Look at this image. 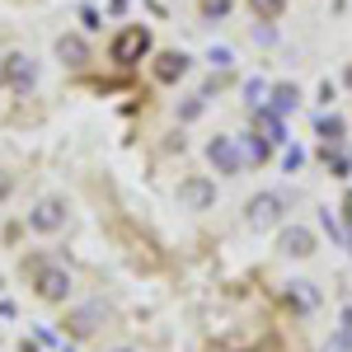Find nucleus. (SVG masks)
<instances>
[{
  "label": "nucleus",
  "instance_id": "obj_13",
  "mask_svg": "<svg viewBox=\"0 0 352 352\" xmlns=\"http://www.w3.org/2000/svg\"><path fill=\"white\" fill-rule=\"evenodd\" d=\"M94 320H99V305H85V310H76V320H71V329H76V333H94Z\"/></svg>",
  "mask_w": 352,
  "mask_h": 352
},
{
  "label": "nucleus",
  "instance_id": "obj_17",
  "mask_svg": "<svg viewBox=\"0 0 352 352\" xmlns=\"http://www.w3.org/2000/svg\"><path fill=\"white\" fill-rule=\"evenodd\" d=\"M282 164H287V174H296L300 164H305V151H300V146H292V151L282 155Z\"/></svg>",
  "mask_w": 352,
  "mask_h": 352
},
{
  "label": "nucleus",
  "instance_id": "obj_6",
  "mask_svg": "<svg viewBox=\"0 0 352 352\" xmlns=\"http://www.w3.org/2000/svg\"><path fill=\"white\" fill-rule=\"evenodd\" d=\"M207 155H212V164H217L221 174H240V151H235L230 136H217V141L207 146Z\"/></svg>",
  "mask_w": 352,
  "mask_h": 352
},
{
  "label": "nucleus",
  "instance_id": "obj_18",
  "mask_svg": "<svg viewBox=\"0 0 352 352\" xmlns=\"http://www.w3.org/2000/svg\"><path fill=\"white\" fill-rule=\"evenodd\" d=\"M244 94H249V104L258 109V104H263V94H268V85H263V80H249V85H244Z\"/></svg>",
  "mask_w": 352,
  "mask_h": 352
},
{
  "label": "nucleus",
  "instance_id": "obj_19",
  "mask_svg": "<svg viewBox=\"0 0 352 352\" xmlns=\"http://www.w3.org/2000/svg\"><path fill=\"white\" fill-rule=\"evenodd\" d=\"M254 10H258V14H268V19H272V14L282 10V0H254Z\"/></svg>",
  "mask_w": 352,
  "mask_h": 352
},
{
  "label": "nucleus",
  "instance_id": "obj_5",
  "mask_svg": "<svg viewBox=\"0 0 352 352\" xmlns=\"http://www.w3.org/2000/svg\"><path fill=\"white\" fill-rule=\"evenodd\" d=\"M146 47H151V33H146V28H127V33L113 43V61H132V56H141Z\"/></svg>",
  "mask_w": 352,
  "mask_h": 352
},
{
  "label": "nucleus",
  "instance_id": "obj_16",
  "mask_svg": "<svg viewBox=\"0 0 352 352\" xmlns=\"http://www.w3.org/2000/svg\"><path fill=\"white\" fill-rule=\"evenodd\" d=\"M202 14L207 19H226L230 14V0H202Z\"/></svg>",
  "mask_w": 352,
  "mask_h": 352
},
{
  "label": "nucleus",
  "instance_id": "obj_4",
  "mask_svg": "<svg viewBox=\"0 0 352 352\" xmlns=\"http://www.w3.org/2000/svg\"><path fill=\"white\" fill-rule=\"evenodd\" d=\"M179 202H188L192 212H202V207L217 202V184L212 179H188V184H179Z\"/></svg>",
  "mask_w": 352,
  "mask_h": 352
},
{
  "label": "nucleus",
  "instance_id": "obj_1",
  "mask_svg": "<svg viewBox=\"0 0 352 352\" xmlns=\"http://www.w3.org/2000/svg\"><path fill=\"white\" fill-rule=\"evenodd\" d=\"M282 207H287V197L282 192H258V197H249V207H244V217L254 230H268L272 221L282 217Z\"/></svg>",
  "mask_w": 352,
  "mask_h": 352
},
{
  "label": "nucleus",
  "instance_id": "obj_10",
  "mask_svg": "<svg viewBox=\"0 0 352 352\" xmlns=\"http://www.w3.org/2000/svg\"><path fill=\"white\" fill-rule=\"evenodd\" d=\"M184 71H188V56H184V52H164L160 66H155V76H160V80H179Z\"/></svg>",
  "mask_w": 352,
  "mask_h": 352
},
{
  "label": "nucleus",
  "instance_id": "obj_14",
  "mask_svg": "<svg viewBox=\"0 0 352 352\" xmlns=\"http://www.w3.org/2000/svg\"><path fill=\"white\" fill-rule=\"evenodd\" d=\"M56 52L71 56V66H80V61H85V43H80V38H61V43H56Z\"/></svg>",
  "mask_w": 352,
  "mask_h": 352
},
{
  "label": "nucleus",
  "instance_id": "obj_2",
  "mask_svg": "<svg viewBox=\"0 0 352 352\" xmlns=\"http://www.w3.org/2000/svg\"><path fill=\"white\" fill-rule=\"evenodd\" d=\"M66 226V202L61 197H43L33 212H28V230H43V235H52Z\"/></svg>",
  "mask_w": 352,
  "mask_h": 352
},
{
  "label": "nucleus",
  "instance_id": "obj_21",
  "mask_svg": "<svg viewBox=\"0 0 352 352\" xmlns=\"http://www.w3.org/2000/svg\"><path fill=\"white\" fill-rule=\"evenodd\" d=\"M197 113H202V99H188V104H184V122H192Z\"/></svg>",
  "mask_w": 352,
  "mask_h": 352
},
{
  "label": "nucleus",
  "instance_id": "obj_20",
  "mask_svg": "<svg viewBox=\"0 0 352 352\" xmlns=\"http://www.w3.org/2000/svg\"><path fill=\"white\" fill-rule=\"evenodd\" d=\"M249 155L254 160H268V141H249Z\"/></svg>",
  "mask_w": 352,
  "mask_h": 352
},
{
  "label": "nucleus",
  "instance_id": "obj_12",
  "mask_svg": "<svg viewBox=\"0 0 352 352\" xmlns=\"http://www.w3.org/2000/svg\"><path fill=\"white\" fill-rule=\"evenodd\" d=\"M320 136H324L329 146H338V141H343V118H338V113L320 118Z\"/></svg>",
  "mask_w": 352,
  "mask_h": 352
},
{
  "label": "nucleus",
  "instance_id": "obj_9",
  "mask_svg": "<svg viewBox=\"0 0 352 352\" xmlns=\"http://www.w3.org/2000/svg\"><path fill=\"white\" fill-rule=\"evenodd\" d=\"M300 89L296 85H272V113H296Z\"/></svg>",
  "mask_w": 352,
  "mask_h": 352
},
{
  "label": "nucleus",
  "instance_id": "obj_8",
  "mask_svg": "<svg viewBox=\"0 0 352 352\" xmlns=\"http://www.w3.org/2000/svg\"><path fill=\"white\" fill-rule=\"evenodd\" d=\"M5 71H10V85H14V89H28V85L38 80V71H33V61H28V56H10V66H5Z\"/></svg>",
  "mask_w": 352,
  "mask_h": 352
},
{
  "label": "nucleus",
  "instance_id": "obj_11",
  "mask_svg": "<svg viewBox=\"0 0 352 352\" xmlns=\"http://www.w3.org/2000/svg\"><path fill=\"white\" fill-rule=\"evenodd\" d=\"M329 352H352V305L343 310V320H338V333H333Z\"/></svg>",
  "mask_w": 352,
  "mask_h": 352
},
{
  "label": "nucleus",
  "instance_id": "obj_15",
  "mask_svg": "<svg viewBox=\"0 0 352 352\" xmlns=\"http://www.w3.org/2000/svg\"><path fill=\"white\" fill-rule=\"evenodd\" d=\"M207 61H212L217 71H230V66H235V52H230V47H212V52H207Z\"/></svg>",
  "mask_w": 352,
  "mask_h": 352
},
{
  "label": "nucleus",
  "instance_id": "obj_3",
  "mask_svg": "<svg viewBox=\"0 0 352 352\" xmlns=\"http://www.w3.org/2000/svg\"><path fill=\"white\" fill-rule=\"evenodd\" d=\"M38 296H43V300H66V296H71V272L38 268Z\"/></svg>",
  "mask_w": 352,
  "mask_h": 352
},
{
  "label": "nucleus",
  "instance_id": "obj_23",
  "mask_svg": "<svg viewBox=\"0 0 352 352\" xmlns=\"http://www.w3.org/2000/svg\"><path fill=\"white\" fill-rule=\"evenodd\" d=\"M348 85H352V71H348Z\"/></svg>",
  "mask_w": 352,
  "mask_h": 352
},
{
  "label": "nucleus",
  "instance_id": "obj_7",
  "mask_svg": "<svg viewBox=\"0 0 352 352\" xmlns=\"http://www.w3.org/2000/svg\"><path fill=\"white\" fill-rule=\"evenodd\" d=\"M282 249H287L292 258H310V254H315V235L300 230V226H292V230H282Z\"/></svg>",
  "mask_w": 352,
  "mask_h": 352
},
{
  "label": "nucleus",
  "instance_id": "obj_22",
  "mask_svg": "<svg viewBox=\"0 0 352 352\" xmlns=\"http://www.w3.org/2000/svg\"><path fill=\"white\" fill-rule=\"evenodd\" d=\"M118 352H132V348H118Z\"/></svg>",
  "mask_w": 352,
  "mask_h": 352
}]
</instances>
